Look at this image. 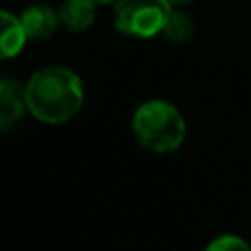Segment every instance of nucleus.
<instances>
[{
    "label": "nucleus",
    "instance_id": "f257e3e1",
    "mask_svg": "<svg viewBox=\"0 0 251 251\" xmlns=\"http://www.w3.org/2000/svg\"><path fill=\"white\" fill-rule=\"evenodd\" d=\"M26 86L29 113L42 124H66L84 104V86L75 71L66 66H47L31 75Z\"/></svg>",
    "mask_w": 251,
    "mask_h": 251
},
{
    "label": "nucleus",
    "instance_id": "f03ea898",
    "mask_svg": "<svg viewBox=\"0 0 251 251\" xmlns=\"http://www.w3.org/2000/svg\"><path fill=\"white\" fill-rule=\"evenodd\" d=\"M185 119L174 104L150 100L132 115V132L146 150L165 154L174 152L185 141Z\"/></svg>",
    "mask_w": 251,
    "mask_h": 251
},
{
    "label": "nucleus",
    "instance_id": "7ed1b4c3",
    "mask_svg": "<svg viewBox=\"0 0 251 251\" xmlns=\"http://www.w3.org/2000/svg\"><path fill=\"white\" fill-rule=\"evenodd\" d=\"M170 0H117L115 2V29L130 38H154L163 33L170 13Z\"/></svg>",
    "mask_w": 251,
    "mask_h": 251
},
{
    "label": "nucleus",
    "instance_id": "20e7f679",
    "mask_svg": "<svg viewBox=\"0 0 251 251\" xmlns=\"http://www.w3.org/2000/svg\"><path fill=\"white\" fill-rule=\"evenodd\" d=\"M26 110H29L26 86L18 84L16 79L4 77L0 82V130L9 132V128L16 122H20Z\"/></svg>",
    "mask_w": 251,
    "mask_h": 251
},
{
    "label": "nucleus",
    "instance_id": "39448f33",
    "mask_svg": "<svg viewBox=\"0 0 251 251\" xmlns=\"http://www.w3.org/2000/svg\"><path fill=\"white\" fill-rule=\"evenodd\" d=\"M22 25L26 29L29 40H49L57 31L60 22V11H53L47 4H31L20 16Z\"/></svg>",
    "mask_w": 251,
    "mask_h": 251
},
{
    "label": "nucleus",
    "instance_id": "423d86ee",
    "mask_svg": "<svg viewBox=\"0 0 251 251\" xmlns=\"http://www.w3.org/2000/svg\"><path fill=\"white\" fill-rule=\"evenodd\" d=\"M97 0H64L60 7L62 26L73 33L86 31L97 18Z\"/></svg>",
    "mask_w": 251,
    "mask_h": 251
},
{
    "label": "nucleus",
    "instance_id": "0eeeda50",
    "mask_svg": "<svg viewBox=\"0 0 251 251\" xmlns=\"http://www.w3.org/2000/svg\"><path fill=\"white\" fill-rule=\"evenodd\" d=\"M0 18H2V31H0V53H2L4 60H9V57H16L18 53L25 49L29 35H26L25 25H22V20L18 16H13V13H9V11H2V13H0Z\"/></svg>",
    "mask_w": 251,
    "mask_h": 251
},
{
    "label": "nucleus",
    "instance_id": "6e6552de",
    "mask_svg": "<svg viewBox=\"0 0 251 251\" xmlns=\"http://www.w3.org/2000/svg\"><path fill=\"white\" fill-rule=\"evenodd\" d=\"M163 35L172 42H183L192 35V20L181 11H172L168 18V25L163 29Z\"/></svg>",
    "mask_w": 251,
    "mask_h": 251
},
{
    "label": "nucleus",
    "instance_id": "1a4fd4ad",
    "mask_svg": "<svg viewBox=\"0 0 251 251\" xmlns=\"http://www.w3.org/2000/svg\"><path fill=\"white\" fill-rule=\"evenodd\" d=\"M205 251H251V245L236 234H225V236L214 238L212 243L205 247Z\"/></svg>",
    "mask_w": 251,
    "mask_h": 251
},
{
    "label": "nucleus",
    "instance_id": "9d476101",
    "mask_svg": "<svg viewBox=\"0 0 251 251\" xmlns=\"http://www.w3.org/2000/svg\"><path fill=\"white\" fill-rule=\"evenodd\" d=\"M172 4H187V2H192V0H170Z\"/></svg>",
    "mask_w": 251,
    "mask_h": 251
},
{
    "label": "nucleus",
    "instance_id": "9b49d317",
    "mask_svg": "<svg viewBox=\"0 0 251 251\" xmlns=\"http://www.w3.org/2000/svg\"><path fill=\"white\" fill-rule=\"evenodd\" d=\"M100 4H110V2H117V0H97Z\"/></svg>",
    "mask_w": 251,
    "mask_h": 251
}]
</instances>
